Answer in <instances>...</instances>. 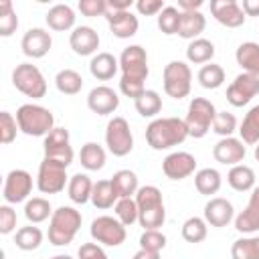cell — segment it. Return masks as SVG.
I'll return each mask as SVG.
<instances>
[{
    "instance_id": "obj_1",
    "label": "cell",
    "mask_w": 259,
    "mask_h": 259,
    "mask_svg": "<svg viewBox=\"0 0 259 259\" xmlns=\"http://www.w3.org/2000/svg\"><path fill=\"white\" fill-rule=\"evenodd\" d=\"M186 138L188 127L180 117H158L146 127V142L152 150H168L180 146Z\"/></svg>"
},
{
    "instance_id": "obj_2",
    "label": "cell",
    "mask_w": 259,
    "mask_h": 259,
    "mask_svg": "<svg viewBox=\"0 0 259 259\" xmlns=\"http://www.w3.org/2000/svg\"><path fill=\"white\" fill-rule=\"evenodd\" d=\"M136 202H138V223L144 227V231L150 229H160L166 221V208H164V200H162V192L158 186H140V190L136 192Z\"/></svg>"
},
{
    "instance_id": "obj_3",
    "label": "cell",
    "mask_w": 259,
    "mask_h": 259,
    "mask_svg": "<svg viewBox=\"0 0 259 259\" xmlns=\"http://www.w3.org/2000/svg\"><path fill=\"white\" fill-rule=\"evenodd\" d=\"M16 121L18 130L26 136H49L55 130V115L51 109L36 105V103H24L16 109Z\"/></svg>"
},
{
    "instance_id": "obj_4",
    "label": "cell",
    "mask_w": 259,
    "mask_h": 259,
    "mask_svg": "<svg viewBox=\"0 0 259 259\" xmlns=\"http://www.w3.org/2000/svg\"><path fill=\"white\" fill-rule=\"evenodd\" d=\"M81 212L73 206H59L57 210H53L49 223V243H53L55 247L69 245L81 229Z\"/></svg>"
},
{
    "instance_id": "obj_5",
    "label": "cell",
    "mask_w": 259,
    "mask_h": 259,
    "mask_svg": "<svg viewBox=\"0 0 259 259\" xmlns=\"http://www.w3.org/2000/svg\"><path fill=\"white\" fill-rule=\"evenodd\" d=\"M12 85L26 97L40 99L47 95V81L40 69L32 63H20L12 71Z\"/></svg>"
},
{
    "instance_id": "obj_6",
    "label": "cell",
    "mask_w": 259,
    "mask_h": 259,
    "mask_svg": "<svg viewBox=\"0 0 259 259\" xmlns=\"http://www.w3.org/2000/svg\"><path fill=\"white\" fill-rule=\"evenodd\" d=\"M217 109L212 105V101L204 99V97H194L188 105V113L184 117L186 127H188V136L190 138H204L214 121Z\"/></svg>"
},
{
    "instance_id": "obj_7",
    "label": "cell",
    "mask_w": 259,
    "mask_h": 259,
    "mask_svg": "<svg viewBox=\"0 0 259 259\" xmlns=\"http://www.w3.org/2000/svg\"><path fill=\"white\" fill-rule=\"evenodd\" d=\"M164 91L172 99H184L192 87V71L184 61H170L162 73Z\"/></svg>"
},
{
    "instance_id": "obj_8",
    "label": "cell",
    "mask_w": 259,
    "mask_h": 259,
    "mask_svg": "<svg viewBox=\"0 0 259 259\" xmlns=\"http://www.w3.org/2000/svg\"><path fill=\"white\" fill-rule=\"evenodd\" d=\"M105 146L117 158H123L134 150V136H132V130H130V123H127L125 117L115 115V117H111L107 121Z\"/></svg>"
},
{
    "instance_id": "obj_9",
    "label": "cell",
    "mask_w": 259,
    "mask_h": 259,
    "mask_svg": "<svg viewBox=\"0 0 259 259\" xmlns=\"http://www.w3.org/2000/svg\"><path fill=\"white\" fill-rule=\"evenodd\" d=\"M89 231H91V237L105 247H119L127 235L125 225H121L115 217H109V214H101L93 219Z\"/></svg>"
},
{
    "instance_id": "obj_10",
    "label": "cell",
    "mask_w": 259,
    "mask_h": 259,
    "mask_svg": "<svg viewBox=\"0 0 259 259\" xmlns=\"http://www.w3.org/2000/svg\"><path fill=\"white\" fill-rule=\"evenodd\" d=\"M67 182H69L67 168L63 164L42 158V162L38 166V174H36V188L42 194H57V192L65 190Z\"/></svg>"
},
{
    "instance_id": "obj_11",
    "label": "cell",
    "mask_w": 259,
    "mask_h": 259,
    "mask_svg": "<svg viewBox=\"0 0 259 259\" xmlns=\"http://www.w3.org/2000/svg\"><path fill=\"white\" fill-rule=\"evenodd\" d=\"M119 69H121V77H130V79H140L146 81L150 69H148V53L144 47L140 45H130L121 51L119 55Z\"/></svg>"
},
{
    "instance_id": "obj_12",
    "label": "cell",
    "mask_w": 259,
    "mask_h": 259,
    "mask_svg": "<svg viewBox=\"0 0 259 259\" xmlns=\"http://www.w3.org/2000/svg\"><path fill=\"white\" fill-rule=\"evenodd\" d=\"M73 148L69 144V130L65 127H55L49 136H45V158L53 160L57 164H63L69 168L73 162Z\"/></svg>"
},
{
    "instance_id": "obj_13",
    "label": "cell",
    "mask_w": 259,
    "mask_h": 259,
    "mask_svg": "<svg viewBox=\"0 0 259 259\" xmlns=\"http://www.w3.org/2000/svg\"><path fill=\"white\" fill-rule=\"evenodd\" d=\"M30 190H32V176H30V172L16 168V170H10L6 174L4 188H2V196H4L6 204H18V202L26 200Z\"/></svg>"
},
{
    "instance_id": "obj_14",
    "label": "cell",
    "mask_w": 259,
    "mask_h": 259,
    "mask_svg": "<svg viewBox=\"0 0 259 259\" xmlns=\"http://www.w3.org/2000/svg\"><path fill=\"white\" fill-rule=\"evenodd\" d=\"M257 93H259V77L257 75H251V73H241L227 87V101L233 107H243Z\"/></svg>"
},
{
    "instance_id": "obj_15",
    "label": "cell",
    "mask_w": 259,
    "mask_h": 259,
    "mask_svg": "<svg viewBox=\"0 0 259 259\" xmlns=\"http://www.w3.org/2000/svg\"><path fill=\"white\" fill-rule=\"evenodd\" d=\"M162 170H164L166 178H170V180L188 178L196 170V158L190 152H172L164 158Z\"/></svg>"
},
{
    "instance_id": "obj_16",
    "label": "cell",
    "mask_w": 259,
    "mask_h": 259,
    "mask_svg": "<svg viewBox=\"0 0 259 259\" xmlns=\"http://www.w3.org/2000/svg\"><path fill=\"white\" fill-rule=\"evenodd\" d=\"M247 154V148H245V142L239 140V138H221L214 148H212V156L219 164H225V166H237L243 162Z\"/></svg>"
},
{
    "instance_id": "obj_17",
    "label": "cell",
    "mask_w": 259,
    "mask_h": 259,
    "mask_svg": "<svg viewBox=\"0 0 259 259\" xmlns=\"http://www.w3.org/2000/svg\"><path fill=\"white\" fill-rule=\"evenodd\" d=\"M210 12L214 20L227 28H239L245 22V12L237 0H212Z\"/></svg>"
},
{
    "instance_id": "obj_18",
    "label": "cell",
    "mask_w": 259,
    "mask_h": 259,
    "mask_svg": "<svg viewBox=\"0 0 259 259\" xmlns=\"http://www.w3.org/2000/svg\"><path fill=\"white\" fill-rule=\"evenodd\" d=\"M53 47L51 32L45 28H28L20 40V49L30 59H42Z\"/></svg>"
},
{
    "instance_id": "obj_19",
    "label": "cell",
    "mask_w": 259,
    "mask_h": 259,
    "mask_svg": "<svg viewBox=\"0 0 259 259\" xmlns=\"http://www.w3.org/2000/svg\"><path fill=\"white\" fill-rule=\"evenodd\" d=\"M87 107L97 115H109L119 107V97L111 87L97 85L87 95Z\"/></svg>"
},
{
    "instance_id": "obj_20",
    "label": "cell",
    "mask_w": 259,
    "mask_h": 259,
    "mask_svg": "<svg viewBox=\"0 0 259 259\" xmlns=\"http://www.w3.org/2000/svg\"><path fill=\"white\" fill-rule=\"evenodd\" d=\"M235 229L245 235H253L259 231V186L251 190L247 206L235 217Z\"/></svg>"
},
{
    "instance_id": "obj_21",
    "label": "cell",
    "mask_w": 259,
    "mask_h": 259,
    "mask_svg": "<svg viewBox=\"0 0 259 259\" xmlns=\"http://www.w3.org/2000/svg\"><path fill=\"white\" fill-rule=\"evenodd\" d=\"M233 219H235V208L227 198L214 196L204 204V221H206V225L221 229V227H227Z\"/></svg>"
},
{
    "instance_id": "obj_22",
    "label": "cell",
    "mask_w": 259,
    "mask_h": 259,
    "mask_svg": "<svg viewBox=\"0 0 259 259\" xmlns=\"http://www.w3.org/2000/svg\"><path fill=\"white\" fill-rule=\"evenodd\" d=\"M69 45L79 57H89L99 49V34L91 26H77L69 36Z\"/></svg>"
},
{
    "instance_id": "obj_23",
    "label": "cell",
    "mask_w": 259,
    "mask_h": 259,
    "mask_svg": "<svg viewBox=\"0 0 259 259\" xmlns=\"http://www.w3.org/2000/svg\"><path fill=\"white\" fill-rule=\"evenodd\" d=\"M105 18H107V26H109L111 34L117 36V38H130V36H134V34L138 32V28H140L138 16H136L132 10L107 12Z\"/></svg>"
},
{
    "instance_id": "obj_24",
    "label": "cell",
    "mask_w": 259,
    "mask_h": 259,
    "mask_svg": "<svg viewBox=\"0 0 259 259\" xmlns=\"http://www.w3.org/2000/svg\"><path fill=\"white\" fill-rule=\"evenodd\" d=\"M117 69H119V59H115L111 53H97L89 63V71L97 81L111 79L117 73Z\"/></svg>"
},
{
    "instance_id": "obj_25",
    "label": "cell",
    "mask_w": 259,
    "mask_h": 259,
    "mask_svg": "<svg viewBox=\"0 0 259 259\" xmlns=\"http://www.w3.org/2000/svg\"><path fill=\"white\" fill-rule=\"evenodd\" d=\"M237 65L243 69V73H251L259 77V42H241L235 53Z\"/></svg>"
},
{
    "instance_id": "obj_26",
    "label": "cell",
    "mask_w": 259,
    "mask_h": 259,
    "mask_svg": "<svg viewBox=\"0 0 259 259\" xmlns=\"http://www.w3.org/2000/svg\"><path fill=\"white\" fill-rule=\"evenodd\" d=\"M47 24H49V28H53V30H59V32H63V30H71L73 26H75V12H73V8L69 6V4H55L49 12H47Z\"/></svg>"
},
{
    "instance_id": "obj_27",
    "label": "cell",
    "mask_w": 259,
    "mask_h": 259,
    "mask_svg": "<svg viewBox=\"0 0 259 259\" xmlns=\"http://www.w3.org/2000/svg\"><path fill=\"white\" fill-rule=\"evenodd\" d=\"M206 26V18L200 10L194 12H180V24H178V36L194 40L198 38V34L204 30Z\"/></svg>"
},
{
    "instance_id": "obj_28",
    "label": "cell",
    "mask_w": 259,
    "mask_h": 259,
    "mask_svg": "<svg viewBox=\"0 0 259 259\" xmlns=\"http://www.w3.org/2000/svg\"><path fill=\"white\" fill-rule=\"evenodd\" d=\"M227 182L233 190L237 192H249L255 188V172L251 166H245V164H237L229 170L227 174Z\"/></svg>"
},
{
    "instance_id": "obj_29",
    "label": "cell",
    "mask_w": 259,
    "mask_h": 259,
    "mask_svg": "<svg viewBox=\"0 0 259 259\" xmlns=\"http://www.w3.org/2000/svg\"><path fill=\"white\" fill-rule=\"evenodd\" d=\"M67 192H69V198L75 202V204H85L87 200H91V192H93V182L87 174H75L69 178V184H67Z\"/></svg>"
},
{
    "instance_id": "obj_30",
    "label": "cell",
    "mask_w": 259,
    "mask_h": 259,
    "mask_svg": "<svg viewBox=\"0 0 259 259\" xmlns=\"http://www.w3.org/2000/svg\"><path fill=\"white\" fill-rule=\"evenodd\" d=\"M117 200H119V196H117V192H115L111 180H97V182L93 184L91 202H93L95 208H101V210L111 208V206H115Z\"/></svg>"
},
{
    "instance_id": "obj_31",
    "label": "cell",
    "mask_w": 259,
    "mask_h": 259,
    "mask_svg": "<svg viewBox=\"0 0 259 259\" xmlns=\"http://www.w3.org/2000/svg\"><path fill=\"white\" fill-rule=\"evenodd\" d=\"M221 184H223V178H221L219 170H214V168H200L194 174V186L204 196L217 194L221 190Z\"/></svg>"
},
{
    "instance_id": "obj_32",
    "label": "cell",
    "mask_w": 259,
    "mask_h": 259,
    "mask_svg": "<svg viewBox=\"0 0 259 259\" xmlns=\"http://www.w3.org/2000/svg\"><path fill=\"white\" fill-rule=\"evenodd\" d=\"M109 180H111V184H113V188H115L119 198H132L140 190L138 176L132 170H117Z\"/></svg>"
},
{
    "instance_id": "obj_33",
    "label": "cell",
    "mask_w": 259,
    "mask_h": 259,
    "mask_svg": "<svg viewBox=\"0 0 259 259\" xmlns=\"http://www.w3.org/2000/svg\"><path fill=\"white\" fill-rule=\"evenodd\" d=\"M105 150L99 146V144H95V142H87L83 148H81V152H79V160H81V166L85 168V170H91V172H97V170H101L103 166H105Z\"/></svg>"
},
{
    "instance_id": "obj_34",
    "label": "cell",
    "mask_w": 259,
    "mask_h": 259,
    "mask_svg": "<svg viewBox=\"0 0 259 259\" xmlns=\"http://www.w3.org/2000/svg\"><path fill=\"white\" fill-rule=\"evenodd\" d=\"M214 57V45L208 38H194L190 40V45L186 47V59L194 65H202V63H210V59Z\"/></svg>"
},
{
    "instance_id": "obj_35",
    "label": "cell",
    "mask_w": 259,
    "mask_h": 259,
    "mask_svg": "<svg viewBox=\"0 0 259 259\" xmlns=\"http://www.w3.org/2000/svg\"><path fill=\"white\" fill-rule=\"evenodd\" d=\"M55 85L63 95H77L83 87V77L75 69H63L57 73Z\"/></svg>"
},
{
    "instance_id": "obj_36",
    "label": "cell",
    "mask_w": 259,
    "mask_h": 259,
    "mask_svg": "<svg viewBox=\"0 0 259 259\" xmlns=\"http://www.w3.org/2000/svg\"><path fill=\"white\" fill-rule=\"evenodd\" d=\"M134 103H136V111L142 117H154L162 111V97L154 89H146Z\"/></svg>"
},
{
    "instance_id": "obj_37",
    "label": "cell",
    "mask_w": 259,
    "mask_h": 259,
    "mask_svg": "<svg viewBox=\"0 0 259 259\" xmlns=\"http://www.w3.org/2000/svg\"><path fill=\"white\" fill-rule=\"evenodd\" d=\"M24 217L28 223L36 225V223H42L47 221L49 217H53V210H51V202L42 196H34L30 200H26L24 204Z\"/></svg>"
},
{
    "instance_id": "obj_38",
    "label": "cell",
    "mask_w": 259,
    "mask_h": 259,
    "mask_svg": "<svg viewBox=\"0 0 259 259\" xmlns=\"http://www.w3.org/2000/svg\"><path fill=\"white\" fill-rule=\"evenodd\" d=\"M42 243V231L38 227H20L14 235V245L20 249V251H34L38 249Z\"/></svg>"
},
{
    "instance_id": "obj_39",
    "label": "cell",
    "mask_w": 259,
    "mask_h": 259,
    "mask_svg": "<svg viewBox=\"0 0 259 259\" xmlns=\"http://www.w3.org/2000/svg\"><path fill=\"white\" fill-rule=\"evenodd\" d=\"M233 259H259V235L237 239L231 247Z\"/></svg>"
},
{
    "instance_id": "obj_40",
    "label": "cell",
    "mask_w": 259,
    "mask_h": 259,
    "mask_svg": "<svg viewBox=\"0 0 259 259\" xmlns=\"http://www.w3.org/2000/svg\"><path fill=\"white\" fill-rule=\"evenodd\" d=\"M239 134L245 144H259V105H255L247 111V115L243 117V123L239 127Z\"/></svg>"
},
{
    "instance_id": "obj_41",
    "label": "cell",
    "mask_w": 259,
    "mask_h": 259,
    "mask_svg": "<svg viewBox=\"0 0 259 259\" xmlns=\"http://www.w3.org/2000/svg\"><path fill=\"white\" fill-rule=\"evenodd\" d=\"M208 235V227L206 221L200 217H190L184 221L182 225V239L186 243H202Z\"/></svg>"
},
{
    "instance_id": "obj_42",
    "label": "cell",
    "mask_w": 259,
    "mask_h": 259,
    "mask_svg": "<svg viewBox=\"0 0 259 259\" xmlns=\"http://www.w3.org/2000/svg\"><path fill=\"white\" fill-rule=\"evenodd\" d=\"M196 77H198V83L204 89H219L225 83V69L221 65H217V63L202 65Z\"/></svg>"
},
{
    "instance_id": "obj_43",
    "label": "cell",
    "mask_w": 259,
    "mask_h": 259,
    "mask_svg": "<svg viewBox=\"0 0 259 259\" xmlns=\"http://www.w3.org/2000/svg\"><path fill=\"white\" fill-rule=\"evenodd\" d=\"M140 217V210H138V202L136 198H119L115 202V219L125 225V227H132Z\"/></svg>"
},
{
    "instance_id": "obj_44",
    "label": "cell",
    "mask_w": 259,
    "mask_h": 259,
    "mask_svg": "<svg viewBox=\"0 0 259 259\" xmlns=\"http://www.w3.org/2000/svg\"><path fill=\"white\" fill-rule=\"evenodd\" d=\"M18 28V16L10 0L0 2V36H10Z\"/></svg>"
},
{
    "instance_id": "obj_45",
    "label": "cell",
    "mask_w": 259,
    "mask_h": 259,
    "mask_svg": "<svg viewBox=\"0 0 259 259\" xmlns=\"http://www.w3.org/2000/svg\"><path fill=\"white\" fill-rule=\"evenodd\" d=\"M178 24H180V10L176 6H166L158 14V28L164 34H178Z\"/></svg>"
},
{
    "instance_id": "obj_46",
    "label": "cell",
    "mask_w": 259,
    "mask_h": 259,
    "mask_svg": "<svg viewBox=\"0 0 259 259\" xmlns=\"http://www.w3.org/2000/svg\"><path fill=\"white\" fill-rule=\"evenodd\" d=\"M235 130H237V117L231 111H217L212 121V132L219 134L221 138H231Z\"/></svg>"
},
{
    "instance_id": "obj_47",
    "label": "cell",
    "mask_w": 259,
    "mask_h": 259,
    "mask_svg": "<svg viewBox=\"0 0 259 259\" xmlns=\"http://www.w3.org/2000/svg\"><path fill=\"white\" fill-rule=\"evenodd\" d=\"M18 132V121L10 111H0V142L2 144H12L16 140Z\"/></svg>"
},
{
    "instance_id": "obj_48",
    "label": "cell",
    "mask_w": 259,
    "mask_h": 259,
    "mask_svg": "<svg viewBox=\"0 0 259 259\" xmlns=\"http://www.w3.org/2000/svg\"><path fill=\"white\" fill-rule=\"evenodd\" d=\"M166 247V235L160 229H150L144 231L140 237V249H148V251H156L160 253Z\"/></svg>"
},
{
    "instance_id": "obj_49",
    "label": "cell",
    "mask_w": 259,
    "mask_h": 259,
    "mask_svg": "<svg viewBox=\"0 0 259 259\" xmlns=\"http://www.w3.org/2000/svg\"><path fill=\"white\" fill-rule=\"evenodd\" d=\"M77 6L83 16H105L109 12L107 0H79Z\"/></svg>"
},
{
    "instance_id": "obj_50",
    "label": "cell",
    "mask_w": 259,
    "mask_h": 259,
    "mask_svg": "<svg viewBox=\"0 0 259 259\" xmlns=\"http://www.w3.org/2000/svg\"><path fill=\"white\" fill-rule=\"evenodd\" d=\"M119 91L125 95V97H132L134 101L146 91V85H144V81H140V79H130V77H121L119 79Z\"/></svg>"
},
{
    "instance_id": "obj_51",
    "label": "cell",
    "mask_w": 259,
    "mask_h": 259,
    "mask_svg": "<svg viewBox=\"0 0 259 259\" xmlns=\"http://www.w3.org/2000/svg\"><path fill=\"white\" fill-rule=\"evenodd\" d=\"M14 229H16V210L10 204H2L0 206V233L10 235Z\"/></svg>"
},
{
    "instance_id": "obj_52",
    "label": "cell",
    "mask_w": 259,
    "mask_h": 259,
    "mask_svg": "<svg viewBox=\"0 0 259 259\" xmlns=\"http://www.w3.org/2000/svg\"><path fill=\"white\" fill-rule=\"evenodd\" d=\"M164 8H166V4H164L162 0H138V2H136V10H138L142 16L160 14Z\"/></svg>"
},
{
    "instance_id": "obj_53",
    "label": "cell",
    "mask_w": 259,
    "mask_h": 259,
    "mask_svg": "<svg viewBox=\"0 0 259 259\" xmlns=\"http://www.w3.org/2000/svg\"><path fill=\"white\" fill-rule=\"evenodd\" d=\"M79 259H109L107 253L97 243H83L79 247Z\"/></svg>"
},
{
    "instance_id": "obj_54",
    "label": "cell",
    "mask_w": 259,
    "mask_h": 259,
    "mask_svg": "<svg viewBox=\"0 0 259 259\" xmlns=\"http://www.w3.org/2000/svg\"><path fill=\"white\" fill-rule=\"evenodd\" d=\"M134 4V0H107V8L109 12H123V10H130Z\"/></svg>"
},
{
    "instance_id": "obj_55",
    "label": "cell",
    "mask_w": 259,
    "mask_h": 259,
    "mask_svg": "<svg viewBox=\"0 0 259 259\" xmlns=\"http://www.w3.org/2000/svg\"><path fill=\"white\" fill-rule=\"evenodd\" d=\"M202 4H204L202 0H178L180 12H194V10H200Z\"/></svg>"
},
{
    "instance_id": "obj_56",
    "label": "cell",
    "mask_w": 259,
    "mask_h": 259,
    "mask_svg": "<svg viewBox=\"0 0 259 259\" xmlns=\"http://www.w3.org/2000/svg\"><path fill=\"white\" fill-rule=\"evenodd\" d=\"M241 8L245 16H259V0H243Z\"/></svg>"
},
{
    "instance_id": "obj_57",
    "label": "cell",
    "mask_w": 259,
    "mask_h": 259,
    "mask_svg": "<svg viewBox=\"0 0 259 259\" xmlns=\"http://www.w3.org/2000/svg\"><path fill=\"white\" fill-rule=\"evenodd\" d=\"M132 259H160V253H156V251H148V249H140Z\"/></svg>"
},
{
    "instance_id": "obj_58",
    "label": "cell",
    "mask_w": 259,
    "mask_h": 259,
    "mask_svg": "<svg viewBox=\"0 0 259 259\" xmlns=\"http://www.w3.org/2000/svg\"><path fill=\"white\" fill-rule=\"evenodd\" d=\"M51 259H73L71 255H55V257H51Z\"/></svg>"
},
{
    "instance_id": "obj_59",
    "label": "cell",
    "mask_w": 259,
    "mask_h": 259,
    "mask_svg": "<svg viewBox=\"0 0 259 259\" xmlns=\"http://www.w3.org/2000/svg\"><path fill=\"white\" fill-rule=\"evenodd\" d=\"M253 156H255V160H257V162H259V144H257V146H255V152H253Z\"/></svg>"
}]
</instances>
